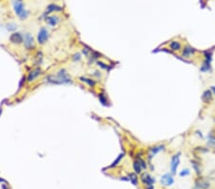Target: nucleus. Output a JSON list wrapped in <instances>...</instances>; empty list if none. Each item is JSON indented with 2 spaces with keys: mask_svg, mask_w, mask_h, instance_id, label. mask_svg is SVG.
I'll return each mask as SVG.
<instances>
[{
  "mask_svg": "<svg viewBox=\"0 0 215 189\" xmlns=\"http://www.w3.org/2000/svg\"><path fill=\"white\" fill-rule=\"evenodd\" d=\"M128 177V180L129 182L132 183L134 186H137L139 184V177H138V174H136L135 172H131L127 175Z\"/></svg>",
  "mask_w": 215,
  "mask_h": 189,
  "instance_id": "5701e85b",
  "label": "nucleus"
},
{
  "mask_svg": "<svg viewBox=\"0 0 215 189\" xmlns=\"http://www.w3.org/2000/svg\"><path fill=\"white\" fill-rule=\"evenodd\" d=\"M132 167H133V171L136 173V174H138V175L140 174V175H141V173H143V170H144V169H143V167L141 166V164H139V161H138L137 160H136V159L133 160Z\"/></svg>",
  "mask_w": 215,
  "mask_h": 189,
  "instance_id": "393cba45",
  "label": "nucleus"
},
{
  "mask_svg": "<svg viewBox=\"0 0 215 189\" xmlns=\"http://www.w3.org/2000/svg\"><path fill=\"white\" fill-rule=\"evenodd\" d=\"M62 10H63V9H62V7L59 6V5H56L55 3H51V4H49L48 6L46 7L45 14L49 15V14H53V13H59V12H61Z\"/></svg>",
  "mask_w": 215,
  "mask_h": 189,
  "instance_id": "f3484780",
  "label": "nucleus"
},
{
  "mask_svg": "<svg viewBox=\"0 0 215 189\" xmlns=\"http://www.w3.org/2000/svg\"><path fill=\"white\" fill-rule=\"evenodd\" d=\"M194 152H198V153L200 154H204V153H207L209 152V148L207 146V147H204V146H196L195 148L193 149Z\"/></svg>",
  "mask_w": 215,
  "mask_h": 189,
  "instance_id": "c85d7f7f",
  "label": "nucleus"
},
{
  "mask_svg": "<svg viewBox=\"0 0 215 189\" xmlns=\"http://www.w3.org/2000/svg\"><path fill=\"white\" fill-rule=\"evenodd\" d=\"M180 162H181V152H178V153H175L171 156L169 166H170V173L172 175L175 176L177 174Z\"/></svg>",
  "mask_w": 215,
  "mask_h": 189,
  "instance_id": "20e7f679",
  "label": "nucleus"
},
{
  "mask_svg": "<svg viewBox=\"0 0 215 189\" xmlns=\"http://www.w3.org/2000/svg\"><path fill=\"white\" fill-rule=\"evenodd\" d=\"M144 155V150H140L137 154H136V158H143Z\"/></svg>",
  "mask_w": 215,
  "mask_h": 189,
  "instance_id": "e433bc0d",
  "label": "nucleus"
},
{
  "mask_svg": "<svg viewBox=\"0 0 215 189\" xmlns=\"http://www.w3.org/2000/svg\"><path fill=\"white\" fill-rule=\"evenodd\" d=\"M207 144L211 148H215V131H211L207 136Z\"/></svg>",
  "mask_w": 215,
  "mask_h": 189,
  "instance_id": "4be33fe9",
  "label": "nucleus"
},
{
  "mask_svg": "<svg viewBox=\"0 0 215 189\" xmlns=\"http://www.w3.org/2000/svg\"><path fill=\"white\" fill-rule=\"evenodd\" d=\"M78 80H80V82H82V83L86 84V85L88 87H90V88H95L96 85H97V80L93 77H87V76H83L78 77Z\"/></svg>",
  "mask_w": 215,
  "mask_h": 189,
  "instance_id": "a211bd4d",
  "label": "nucleus"
},
{
  "mask_svg": "<svg viewBox=\"0 0 215 189\" xmlns=\"http://www.w3.org/2000/svg\"><path fill=\"white\" fill-rule=\"evenodd\" d=\"M96 65L101 70H104V71H106V72H110L111 70H113V68H114L113 64H108V63H105V62H103L101 60L96 61Z\"/></svg>",
  "mask_w": 215,
  "mask_h": 189,
  "instance_id": "412c9836",
  "label": "nucleus"
},
{
  "mask_svg": "<svg viewBox=\"0 0 215 189\" xmlns=\"http://www.w3.org/2000/svg\"><path fill=\"white\" fill-rule=\"evenodd\" d=\"M214 122H215V118H214Z\"/></svg>",
  "mask_w": 215,
  "mask_h": 189,
  "instance_id": "a18cd8bd",
  "label": "nucleus"
},
{
  "mask_svg": "<svg viewBox=\"0 0 215 189\" xmlns=\"http://www.w3.org/2000/svg\"><path fill=\"white\" fill-rule=\"evenodd\" d=\"M124 156H125V152H122V153H120V154L117 157V159L112 162V164L109 165V168H115V167H117V166L120 164V162L122 161V160L124 158Z\"/></svg>",
  "mask_w": 215,
  "mask_h": 189,
  "instance_id": "a878e982",
  "label": "nucleus"
},
{
  "mask_svg": "<svg viewBox=\"0 0 215 189\" xmlns=\"http://www.w3.org/2000/svg\"><path fill=\"white\" fill-rule=\"evenodd\" d=\"M200 72L203 73V74L212 73V66L211 65H207V64H202L200 66Z\"/></svg>",
  "mask_w": 215,
  "mask_h": 189,
  "instance_id": "bb28decb",
  "label": "nucleus"
},
{
  "mask_svg": "<svg viewBox=\"0 0 215 189\" xmlns=\"http://www.w3.org/2000/svg\"><path fill=\"white\" fill-rule=\"evenodd\" d=\"M194 187L197 189H210L211 183L207 178H203L200 176L197 177L194 181Z\"/></svg>",
  "mask_w": 215,
  "mask_h": 189,
  "instance_id": "0eeeda50",
  "label": "nucleus"
},
{
  "mask_svg": "<svg viewBox=\"0 0 215 189\" xmlns=\"http://www.w3.org/2000/svg\"><path fill=\"white\" fill-rule=\"evenodd\" d=\"M92 76L93 77H95V78H101V71H94V73L92 74Z\"/></svg>",
  "mask_w": 215,
  "mask_h": 189,
  "instance_id": "f704fd0d",
  "label": "nucleus"
},
{
  "mask_svg": "<svg viewBox=\"0 0 215 189\" xmlns=\"http://www.w3.org/2000/svg\"><path fill=\"white\" fill-rule=\"evenodd\" d=\"M213 152H214V153H215V148H213Z\"/></svg>",
  "mask_w": 215,
  "mask_h": 189,
  "instance_id": "37998d69",
  "label": "nucleus"
},
{
  "mask_svg": "<svg viewBox=\"0 0 215 189\" xmlns=\"http://www.w3.org/2000/svg\"><path fill=\"white\" fill-rule=\"evenodd\" d=\"M165 149H166V145L165 143H160V144H155V145L149 146L147 148V156H146L149 164L151 162L152 159H153L157 154H159L162 151H165Z\"/></svg>",
  "mask_w": 215,
  "mask_h": 189,
  "instance_id": "7ed1b4c3",
  "label": "nucleus"
},
{
  "mask_svg": "<svg viewBox=\"0 0 215 189\" xmlns=\"http://www.w3.org/2000/svg\"><path fill=\"white\" fill-rule=\"evenodd\" d=\"M144 189H155L154 184H148V185H144Z\"/></svg>",
  "mask_w": 215,
  "mask_h": 189,
  "instance_id": "4c0bfd02",
  "label": "nucleus"
},
{
  "mask_svg": "<svg viewBox=\"0 0 215 189\" xmlns=\"http://www.w3.org/2000/svg\"><path fill=\"white\" fill-rule=\"evenodd\" d=\"M13 8L14 14L20 20H26L30 15V12L25 9V5L22 0H13Z\"/></svg>",
  "mask_w": 215,
  "mask_h": 189,
  "instance_id": "f03ea898",
  "label": "nucleus"
},
{
  "mask_svg": "<svg viewBox=\"0 0 215 189\" xmlns=\"http://www.w3.org/2000/svg\"><path fill=\"white\" fill-rule=\"evenodd\" d=\"M214 48H209L207 50L203 51V56L204 60L202 62V64H207V65H211L212 59H213V52H214Z\"/></svg>",
  "mask_w": 215,
  "mask_h": 189,
  "instance_id": "9b49d317",
  "label": "nucleus"
},
{
  "mask_svg": "<svg viewBox=\"0 0 215 189\" xmlns=\"http://www.w3.org/2000/svg\"><path fill=\"white\" fill-rule=\"evenodd\" d=\"M27 82V76H22V77H21V80H20V81H19V84H18V91H20L21 90V89L24 87V85H25V83Z\"/></svg>",
  "mask_w": 215,
  "mask_h": 189,
  "instance_id": "2f4dec72",
  "label": "nucleus"
},
{
  "mask_svg": "<svg viewBox=\"0 0 215 189\" xmlns=\"http://www.w3.org/2000/svg\"><path fill=\"white\" fill-rule=\"evenodd\" d=\"M140 182L143 183L144 185H148V184H154L156 182V180L154 177H152L149 174V173L143 172L140 176Z\"/></svg>",
  "mask_w": 215,
  "mask_h": 189,
  "instance_id": "f8f14e48",
  "label": "nucleus"
},
{
  "mask_svg": "<svg viewBox=\"0 0 215 189\" xmlns=\"http://www.w3.org/2000/svg\"><path fill=\"white\" fill-rule=\"evenodd\" d=\"M6 28H7V30L9 31V32H14L17 29V24H15V23H9V24H7V26H6Z\"/></svg>",
  "mask_w": 215,
  "mask_h": 189,
  "instance_id": "473e14b6",
  "label": "nucleus"
},
{
  "mask_svg": "<svg viewBox=\"0 0 215 189\" xmlns=\"http://www.w3.org/2000/svg\"><path fill=\"white\" fill-rule=\"evenodd\" d=\"M198 52V50L196 48H194L191 45L186 44L185 46H183V49L181 51V56L186 59H189L191 57H193Z\"/></svg>",
  "mask_w": 215,
  "mask_h": 189,
  "instance_id": "6e6552de",
  "label": "nucleus"
},
{
  "mask_svg": "<svg viewBox=\"0 0 215 189\" xmlns=\"http://www.w3.org/2000/svg\"><path fill=\"white\" fill-rule=\"evenodd\" d=\"M44 81L48 84L62 85V84H72L73 80L65 68H61L56 72V75H48L44 78Z\"/></svg>",
  "mask_w": 215,
  "mask_h": 189,
  "instance_id": "f257e3e1",
  "label": "nucleus"
},
{
  "mask_svg": "<svg viewBox=\"0 0 215 189\" xmlns=\"http://www.w3.org/2000/svg\"><path fill=\"white\" fill-rule=\"evenodd\" d=\"M42 74V69L40 67H35V69L31 70L27 76V82L31 83L38 80V77Z\"/></svg>",
  "mask_w": 215,
  "mask_h": 189,
  "instance_id": "ddd939ff",
  "label": "nucleus"
},
{
  "mask_svg": "<svg viewBox=\"0 0 215 189\" xmlns=\"http://www.w3.org/2000/svg\"><path fill=\"white\" fill-rule=\"evenodd\" d=\"M43 61V54H42V52L39 51L36 52V55H35V65H41V63H42Z\"/></svg>",
  "mask_w": 215,
  "mask_h": 189,
  "instance_id": "cd10ccee",
  "label": "nucleus"
},
{
  "mask_svg": "<svg viewBox=\"0 0 215 189\" xmlns=\"http://www.w3.org/2000/svg\"><path fill=\"white\" fill-rule=\"evenodd\" d=\"M23 46L27 51H31L35 49V38L33 34L31 33H25L23 34Z\"/></svg>",
  "mask_w": 215,
  "mask_h": 189,
  "instance_id": "423d86ee",
  "label": "nucleus"
},
{
  "mask_svg": "<svg viewBox=\"0 0 215 189\" xmlns=\"http://www.w3.org/2000/svg\"><path fill=\"white\" fill-rule=\"evenodd\" d=\"M192 189H197V188H195V187H193V188H192Z\"/></svg>",
  "mask_w": 215,
  "mask_h": 189,
  "instance_id": "c03bdc74",
  "label": "nucleus"
},
{
  "mask_svg": "<svg viewBox=\"0 0 215 189\" xmlns=\"http://www.w3.org/2000/svg\"><path fill=\"white\" fill-rule=\"evenodd\" d=\"M190 173H191V171H190L189 168H183V169H182V170L179 172V176H180L181 178H186V177H187V176H189Z\"/></svg>",
  "mask_w": 215,
  "mask_h": 189,
  "instance_id": "7c9ffc66",
  "label": "nucleus"
},
{
  "mask_svg": "<svg viewBox=\"0 0 215 189\" xmlns=\"http://www.w3.org/2000/svg\"><path fill=\"white\" fill-rule=\"evenodd\" d=\"M168 48L173 52H178L182 51L183 45L181 43V41L177 40V39H173V40L168 41Z\"/></svg>",
  "mask_w": 215,
  "mask_h": 189,
  "instance_id": "2eb2a0df",
  "label": "nucleus"
},
{
  "mask_svg": "<svg viewBox=\"0 0 215 189\" xmlns=\"http://www.w3.org/2000/svg\"><path fill=\"white\" fill-rule=\"evenodd\" d=\"M45 21L49 26H51V27H56V26L59 23L60 19L57 15H47L45 18Z\"/></svg>",
  "mask_w": 215,
  "mask_h": 189,
  "instance_id": "6ab92c4d",
  "label": "nucleus"
},
{
  "mask_svg": "<svg viewBox=\"0 0 215 189\" xmlns=\"http://www.w3.org/2000/svg\"><path fill=\"white\" fill-rule=\"evenodd\" d=\"M9 41H10V43H12L14 45L23 44V34L19 33V32H14L13 34H10Z\"/></svg>",
  "mask_w": 215,
  "mask_h": 189,
  "instance_id": "9d476101",
  "label": "nucleus"
},
{
  "mask_svg": "<svg viewBox=\"0 0 215 189\" xmlns=\"http://www.w3.org/2000/svg\"><path fill=\"white\" fill-rule=\"evenodd\" d=\"M175 180H174V175H172L170 172L165 173L164 175H162L160 178V183L162 186L164 187H170L174 184Z\"/></svg>",
  "mask_w": 215,
  "mask_h": 189,
  "instance_id": "1a4fd4ad",
  "label": "nucleus"
},
{
  "mask_svg": "<svg viewBox=\"0 0 215 189\" xmlns=\"http://www.w3.org/2000/svg\"><path fill=\"white\" fill-rule=\"evenodd\" d=\"M101 56H102V55L99 52L95 51V50H92L90 56L87 57V58H88V64L91 65L93 62H96V61L99 60V58H101Z\"/></svg>",
  "mask_w": 215,
  "mask_h": 189,
  "instance_id": "aec40b11",
  "label": "nucleus"
},
{
  "mask_svg": "<svg viewBox=\"0 0 215 189\" xmlns=\"http://www.w3.org/2000/svg\"><path fill=\"white\" fill-rule=\"evenodd\" d=\"M211 90V92H212V94H213V96L215 97V85H212V86H210V88H209Z\"/></svg>",
  "mask_w": 215,
  "mask_h": 189,
  "instance_id": "58836bf2",
  "label": "nucleus"
},
{
  "mask_svg": "<svg viewBox=\"0 0 215 189\" xmlns=\"http://www.w3.org/2000/svg\"><path fill=\"white\" fill-rule=\"evenodd\" d=\"M2 187H3V189H9V188H8V187H7L6 185H3Z\"/></svg>",
  "mask_w": 215,
  "mask_h": 189,
  "instance_id": "a19ab883",
  "label": "nucleus"
},
{
  "mask_svg": "<svg viewBox=\"0 0 215 189\" xmlns=\"http://www.w3.org/2000/svg\"><path fill=\"white\" fill-rule=\"evenodd\" d=\"M1 114H2V109L0 108V115H1Z\"/></svg>",
  "mask_w": 215,
  "mask_h": 189,
  "instance_id": "79ce46f5",
  "label": "nucleus"
},
{
  "mask_svg": "<svg viewBox=\"0 0 215 189\" xmlns=\"http://www.w3.org/2000/svg\"><path fill=\"white\" fill-rule=\"evenodd\" d=\"M136 160H137L139 161V164H141V166L143 167V169L144 170H146L148 168V164H147V162H146V160L144 159V158H136Z\"/></svg>",
  "mask_w": 215,
  "mask_h": 189,
  "instance_id": "c756f323",
  "label": "nucleus"
},
{
  "mask_svg": "<svg viewBox=\"0 0 215 189\" xmlns=\"http://www.w3.org/2000/svg\"><path fill=\"white\" fill-rule=\"evenodd\" d=\"M98 99H99V101H101V103L103 105V106H109V99L106 96V94H104V93H98Z\"/></svg>",
  "mask_w": 215,
  "mask_h": 189,
  "instance_id": "b1692460",
  "label": "nucleus"
},
{
  "mask_svg": "<svg viewBox=\"0 0 215 189\" xmlns=\"http://www.w3.org/2000/svg\"><path fill=\"white\" fill-rule=\"evenodd\" d=\"M213 98L214 96L210 89H206L201 96V99L204 104H210L213 101Z\"/></svg>",
  "mask_w": 215,
  "mask_h": 189,
  "instance_id": "4468645a",
  "label": "nucleus"
},
{
  "mask_svg": "<svg viewBox=\"0 0 215 189\" xmlns=\"http://www.w3.org/2000/svg\"><path fill=\"white\" fill-rule=\"evenodd\" d=\"M190 164H191V167L192 169L195 172V174L197 177H200L202 176V172H203V169H202V165H201V162L198 159H193L190 160Z\"/></svg>",
  "mask_w": 215,
  "mask_h": 189,
  "instance_id": "dca6fc26",
  "label": "nucleus"
},
{
  "mask_svg": "<svg viewBox=\"0 0 215 189\" xmlns=\"http://www.w3.org/2000/svg\"><path fill=\"white\" fill-rule=\"evenodd\" d=\"M194 134H195V135L198 136V138H200L201 140H203V139H204V135H203V133L201 132V131L197 130V131H195V133H194Z\"/></svg>",
  "mask_w": 215,
  "mask_h": 189,
  "instance_id": "c9c22d12",
  "label": "nucleus"
},
{
  "mask_svg": "<svg viewBox=\"0 0 215 189\" xmlns=\"http://www.w3.org/2000/svg\"><path fill=\"white\" fill-rule=\"evenodd\" d=\"M81 57H82V56H81V54H80V52H76V54H74V55L72 56L71 58H72L73 61L77 62V61H80V60L81 59Z\"/></svg>",
  "mask_w": 215,
  "mask_h": 189,
  "instance_id": "72a5a7b5",
  "label": "nucleus"
},
{
  "mask_svg": "<svg viewBox=\"0 0 215 189\" xmlns=\"http://www.w3.org/2000/svg\"><path fill=\"white\" fill-rule=\"evenodd\" d=\"M6 182V181H5V180H3V178H0V182Z\"/></svg>",
  "mask_w": 215,
  "mask_h": 189,
  "instance_id": "ea45409f",
  "label": "nucleus"
},
{
  "mask_svg": "<svg viewBox=\"0 0 215 189\" xmlns=\"http://www.w3.org/2000/svg\"><path fill=\"white\" fill-rule=\"evenodd\" d=\"M49 36H50V34L48 30L44 27L40 28L38 32V34H36V42H38V45L42 46L47 43V41L49 39Z\"/></svg>",
  "mask_w": 215,
  "mask_h": 189,
  "instance_id": "39448f33",
  "label": "nucleus"
}]
</instances>
